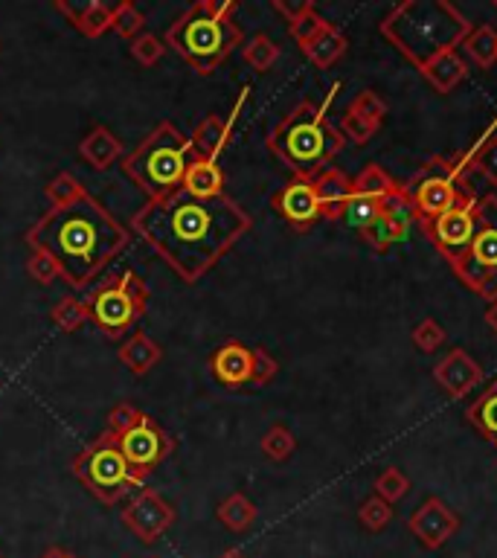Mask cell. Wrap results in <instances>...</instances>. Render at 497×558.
Segmentation results:
<instances>
[{
	"label": "cell",
	"instance_id": "obj_1",
	"mask_svg": "<svg viewBox=\"0 0 497 558\" xmlns=\"http://www.w3.org/2000/svg\"><path fill=\"white\" fill-rule=\"evenodd\" d=\"M253 227V218L227 195L201 201L184 189L163 201H146L131 218V233H137L157 256L184 279L198 282L221 262Z\"/></svg>",
	"mask_w": 497,
	"mask_h": 558
},
{
	"label": "cell",
	"instance_id": "obj_2",
	"mask_svg": "<svg viewBox=\"0 0 497 558\" xmlns=\"http://www.w3.org/2000/svg\"><path fill=\"white\" fill-rule=\"evenodd\" d=\"M131 236V227L117 221L91 192L70 207H47V213L24 233L32 250H44L56 259L62 279L76 291L91 288L99 274L131 245Z\"/></svg>",
	"mask_w": 497,
	"mask_h": 558
},
{
	"label": "cell",
	"instance_id": "obj_3",
	"mask_svg": "<svg viewBox=\"0 0 497 558\" xmlns=\"http://www.w3.org/2000/svg\"><path fill=\"white\" fill-rule=\"evenodd\" d=\"M378 30L422 73L442 53L463 47L471 21L448 0H402L381 18Z\"/></svg>",
	"mask_w": 497,
	"mask_h": 558
},
{
	"label": "cell",
	"instance_id": "obj_4",
	"mask_svg": "<svg viewBox=\"0 0 497 558\" xmlns=\"http://www.w3.org/2000/svg\"><path fill=\"white\" fill-rule=\"evenodd\" d=\"M341 88L343 82H335L323 102L303 99L268 134L271 155L277 157L280 163H285L294 172V178L314 181L343 152L346 140L338 131V125H332V120H329V108H332L335 93Z\"/></svg>",
	"mask_w": 497,
	"mask_h": 558
},
{
	"label": "cell",
	"instance_id": "obj_5",
	"mask_svg": "<svg viewBox=\"0 0 497 558\" xmlns=\"http://www.w3.org/2000/svg\"><path fill=\"white\" fill-rule=\"evenodd\" d=\"M236 12V0H198L166 30V47H172L198 76H210L245 44Z\"/></svg>",
	"mask_w": 497,
	"mask_h": 558
},
{
	"label": "cell",
	"instance_id": "obj_6",
	"mask_svg": "<svg viewBox=\"0 0 497 558\" xmlns=\"http://www.w3.org/2000/svg\"><path fill=\"white\" fill-rule=\"evenodd\" d=\"M189 160V137H184L175 123L163 120L120 160V169L140 192H146L149 201H163L184 186Z\"/></svg>",
	"mask_w": 497,
	"mask_h": 558
},
{
	"label": "cell",
	"instance_id": "obj_7",
	"mask_svg": "<svg viewBox=\"0 0 497 558\" xmlns=\"http://www.w3.org/2000/svg\"><path fill=\"white\" fill-rule=\"evenodd\" d=\"M73 474L76 480L102 503V506H117V500H123L128 492L143 489L146 474H140L134 465L125 460L120 451L117 436L108 428L102 434L91 439L76 457H73Z\"/></svg>",
	"mask_w": 497,
	"mask_h": 558
},
{
	"label": "cell",
	"instance_id": "obj_8",
	"mask_svg": "<svg viewBox=\"0 0 497 558\" xmlns=\"http://www.w3.org/2000/svg\"><path fill=\"white\" fill-rule=\"evenodd\" d=\"M91 311V323L105 338H125L134 332V326L143 320L149 309V288L143 277L131 268L123 274L99 282L91 297L85 300Z\"/></svg>",
	"mask_w": 497,
	"mask_h": 558
},
{
	"label": "cell",
	"instance_id": "obj_9",
	"mask_svg": "<svg viewBox=\"0 0 497 558\" xmlns=\"http://www.w3.org/2000/svg\"><path fill=\"white\" fill-rule=\"evenodd\" d=\"M468 195H474V192L468 189L466 181L457 178L451 157L445 155H434L431 160H425L422 169L407 184H402L404 207L416 224H425L431 218L448 213L451 207L463 204Z\"/></svg>",
	"mask_w": 497,
	"mask_h": 558
},
{
	"label": "cell",
	"instance_id": "obj_10",
	"mask_svg": "<svg viewBox=\"0 0 497 558\" xmlns=\"http://www.w3.org/2000/svg\"><path fill=\"white\" fill-rule=\"evenodd\" d=\"M454 277L483 300H497V195L480 198L477 230L468 248L451 262Z\"/></svg>",
	"mask_w": 497,
	"mask_h": 558
},
{
	"label": "cell",
	"instance_id": "obj_11",
	"mask_svg": "<svg viewBox=\"0 0 497 558\" xmlns=\"http://www.w3.org/2000/svg\"><path fill=\"white\" fill-rule=\"evenodd\" d=\"M210 372L221 387H245V384H268L277 378L280 364L262 346H245L242 341H227L210 355Z\"/></svg>",
	"mask_w": 497,
	"mask_h": 558
},
{
	"label": "cell",
	"instance_id": "obj_12",
	"mask_svg": "<svg viewBox=\"0 0 497 558\" xmlns=\"http://www.w3.org/2000/svg\"><path fill=\"white\" fill-rule=\"evenodd\" d=\"M114 436L120 442V451L125 454V460L134 465L140 474H146V477L163 460H169L172 451H175V436L166 434L155 419L149 413H143V410H140V416L125 431Z\"/></svg>",
	"mask_w": 497,
	"mask_h": 558
},
{
	"label": "cell",
	"instance_id": "obj_13",
	"mask_svg": "<svg viewBox=\"0 0 497 558\" xmlns=\"http://www.w3.org/2000/svg\"><path fill=\"white\" fill-rule=\"evenodd\" d=\"M477 210H480V198L468 195L463 204L451 207L448 213L419 224L425 239L439 250V256H445L448 265L468 248V242H471V236L477 230Z\"/></svg>",
	"mask_w": 497,
	"mask_h": 558
},
{
	"label": "cell",
	"instance_id": "obj_14",
	"mask_svg": "<svg viewBox=\"0 0 497 558\" xmlns=\"http://www.w3.org/2000/svg\"><path fill=\"white\" fill-rule=\"evenodd\" d=\"M175 518H178L175 506L163 495H157L155 489H140L120 512V521L125 524V529L146 547L160 541L172 529Z\"/></svg>",
	"mask_w": 497,
	"mask_h": 558
},
{
	"label": "cell",
	"instance_id": "obj_15",
	"mask_svg": "<svg viewBox=\"0 0 497 558\" xmlns=\"http://www.w3.org/2000/svg\"><path fill=\"white\" fill-rule=\"evenodd\" d=\"M271 207L297 233H306V230H311L323 218L320 201H317V189H314V181H309V178H291L280 192H274Z\"/></svg>",
	"mask_w": 497,
	"mask_h": 558
},
{
	"label": "cell",
	"instance_id": "obj_16",
	"mask_svg": "<svg viewBox=\"0 0 497 558\" xmlns=\"http://www.w3.org/2000/svg\"><path fill=\"white\" fill-rule=\"evenodd\" d=\"M407 529L416 535V541L428 550H439L448 544L457 529H460V515L439 497H428L407 521Z\"/></svg>",
	"mask_w": 497,
	"mask_h": 558
},
{
	"label": "cell",
	"instance_id": "obj_17",
	"mask_svg": "<svg viewBox=\"0 0 497 558\" xmlns=\"http://www.w3.org/2000/svg\"><path fill=\"white\" fill-rule=\"evenodd\" d=\"M248 93H250V88L245 85V88H242V93H239V99H236V105H233V111H230L227 117L207 114V117H204L201 123L192 128V134H189V143H192V155L218 160V155H221V152L227 149V143H230L233 125H236L239 114H242V108H245V102H248Z\"/></svg>",
	"mask_w": 497,
	"mask_h": 558
},
{
	"label": "cell",
	"instance_id": "obj_18",
	"mask_svg": "<svg viewBox=\"0 0 497 558\" xmlns=\"http://www.w3.org/2000/svg\"><path fill=\"white\" fill-rule=\"evenodd\" d=\"M434 378L436 384L448 393V396H454V399H463L468 396L480 381H483V367L468 355L466 349H451L439 364L434 367Z\"/></svg>",
	"mask_w": 497,
	"mask_h": 558
},
{
	"label": "cell",
	"instance_id": "obj_19",
	"mask_svg": "<svg viewBox=\"0 0 497 558\" xmlns=\"http://www.w3.org/2000/svg\"><path fill=\"white\" fill-rule=\"evenodd\" d=\"M454 163V172L460 181L468 184V175H480L486 178L489 184L497 186V117L492 120V125L471 143L468 152H460V155L451 157Z\"/></svg>",
	"mask_w": 497,
	"mask_h": 558
},
{
	"label": "cell",
	"instance_id": "obj_20",
	"mask_svg": "<svg viewBox=\"0 0 497 558\" xmlns=\"http://www.w3.org/2000/svg\"><path fill=\"white\" fill-rule=\"evenodd\" d=\"M56 9L85 38H102L105 32H111L114 6H108L102 0H56Z\"/></svg>",
	"mask_w": 497,
	"mask_h": 558
},
{
	"label": "cell",
	"instance_id": "obj_21",
	"mask_svg": "<svg viewBox=\"0 0 497 558\" xmlns=\"http://www.w3.org/2000/svg\"><path fill=\"white\" fill-rule=\"evenodd\" d=\"M314 189H317V201H320V213L326 221H343L346 204L352 198V178L338 169L329 166L314 178Z\"/></svg>",
	"mask_w": 497,
	"mask_h": 558
},
{
	"label": "cell",
	"instance_id": "obj_22",
	"mask_svg": "<svg viewBox=\"0 0 497 558\" xmlns=\"http://www.w3.org/2000/svg\"><path fill=\"white\" fill-rule=\"evenodd\" d=\"M410 221H413V218H410V213H407V207H404L402 201V204L390 207L387 213H381L373 224H367V227L361 230V239L373 250H378V253H387L393 245H399V242L407 239Z\"/></svg>",
	"mask_w": 497,
	"mask_h": 558
},
{
	"label": "cell",
	"instance_id": "obj_23",
	"mask_svg": "<svg viewBox=\"0 0 497 558\" xmlns=\"http://www.w3.org/2000/svg\"><path fill=\"white\" fill-rule=\"evenodd\" d=\"M79 157H82L91 169H96V172H108L111 166H117L125 157L123 140H120L111 128L96 125V128H91V131L85 134V140L79 143Z\"/></svg>",
	"mask_w": 497,
	"mask_h": 558
},
{
	"label": "cell",
	"instance_id": "obj_24",
	"mask_svg": "<svg viewBox=\"0 0 497 558\" xmlns=\"http://www.w3.org/2000/svg\"><path fill=\"white\" fill-rule=\"evenodd\" d=\"M181 189H184L187 195H192V198H201V201L221 198V195H224V172H221L218 160L192 155Z\"/></svg>",
	"mask_w": 497,
	"mask_h": 558
},
{
	"label": "cell",
	"instance_id": "obj_25",
	"mask_svg": "<svg viewBox=\"0 0 497 558\" xmlns=\"http://www.w3.org/2000/svg\"><path fill=\"white\" fill-rule=\"evenodd\" d=\"M300 50H303V56H306L317 70H329L332 64H338L343 56H346V50H349V38L343 35V30L338 27V24L326 21L323 30L317 32L309 44L300 47Z\"/></svg>",
	"mask_w": 497,
	"mask_h": 558
},
{
	"label": "cell",
	"instance_id": "obj_26",
	"mask_svg": "<svg viewBox=\"0 0 497 558\" xmlns=\"http://www.w3.org/2000/svg\"><path fill=\"white\" fill-rule=\"evenodd\" d=\"M352 192L355 195H364V198H373L381 204H390V201H399L402 198V184L378 163H367L355 178H352Z\"/></svg>",
	"mask_w": 497,
	"mask_h": 558
},
{
	"label": "cell",
	"instance_id": "obj_27",
	"mask_svg": "<svg viewBox=\"0 0 497 558\" xmlns=\"http://www.w3.org/2000/svg\"><path fill=\"white\" fill-rule=\"evenodd\" d=\"M468 76V64L466 59L460 56V50H451V53H442L439 59L428 64L422 70V79L434 88L436 93H451L457 85H463Z\"/></svg>",
	"mask_w": 497,
	"mask_h": 558
},
{
	"label": "cell",
	"instance_id": "obj_28",
	"mask_svg": "<svg viewBox=\"0 0 497 558\" xmlns=\"http://www.w3.org/2000/svg\"><path fill=\"white\" fill-rule=\"evenodd\" d=\"M117 355H120V361H123L125 367L134 372V375H146V372H152L157 364L163 361L160 343L152 341L146 332H131L123 341Z\"/></svg>",
	"mask_w": 497,
	"mask_h": 558
},
{
	"label": "cell",
	"instance_id": "obj_29",
	"mask_svg": "<svg viewBox=\"0 0 497 558\" xmlns=\"http://www.w3.org/2000/svg\"><path fill=\"white\" fill-rule=\"evenodd\" d=\"M466 419L471 428H477V434H483L497 448V378L468 404Z\"/></svg>",
	"mask_w": 497,
	"mask_h": 558
},
{
	"label": "cell",
	"instance_id": "obj_30",
	"mask_svg": "<svg viewBox=\"0 0 497 558\" xmlns=\"http://www.w3.org/2000/svg\"><path fill=\"white\" fill-rule=\"evenodd\" d=\"M256 506L248 495L242 492H233L227 495L216 506V518L221 521V527H227L230 532H248L256 524Z\"/></svg>",
	"mask_w": 497,
	"mask_h": 558
},
{
	"label": "cell",
	"instance_id": "obj_31",
	"mask_svg": "<svg viewBox=\"0 0 497 558\" xmlns=\"http://www.w3.org/2000/svg\"><path fill=\"white\" fill-rule=\"evenodd\" d=\"M463 50L471 62L477 64L480 70H489L497 62V30L489 24H480V27H471V32L463 41Z\"/></svg>",
	"mask_w": 497,
	"mask_h": 558
},
{
	"label": "cell",
	"instance_id": "obj_32",
	"mask_svg": "<svg viewBox=\"0 0 497 558\" xmlns=\"http://www.w3.org/2000/svg\"><path fill=\"white\" fill-rule=\"evenodd\" d=\"M280 56V44H277L271 35H265V32H256L250 41L242 44V59H245V64L253 67L256 73H268L274 64L280 62Z\"/></svg>",
	"mask_w": 497,
	"mask_h": 558
},
{
	"label": "cell",
	"instance_id": "obj_33",
	"mask_svg": "<svg viewBox=\"0 0 497 558\" xmlns=\"http://www.w3.org/2000/svg\"><path fill=\"white\" fill-rule=\"evenodd\" d=\"M50 320H53V326H56L59 332L73 335V332H79L85 323H91V311H88V303H85V300L67 294V297H62V300L53 306Z\"/></svg>",
	"mask_w": 497,
	"mask_h": 558
},
{
	"label": "cell",
	"instance_id": "obj_34",
	"mask_svg": "<svg viewBox=\"0 0 497 558\" xmlns=\"http://www.w3.org/2000/svg\"><path fill=\"white\" fill-rule=\"evenodd\" d=\"M44 195L50 201V207H70L76 201H82L88 195V189L82 186V181L70 172H59L50 184L44 186Z\"/></svg>",
	"mask_w": 497,
	"mask_h": 558
},
{
	"label": "cell",
	"instance_id": "obj_35",
	"mask_svg": "<svg viewBox=\"0 0 497 558\" xmlns=\"http://www.w3.org/2000/svg\"><path fill=\"white\" fill-rule=\"evenodd\" d=\"M143 27H146V15L140 12L137 3L123 0V3L114 6V12H111V32H117L120 38L134 41L137 35H143Z\"/></svg>",
	"mask_w": 497,
	"mask_h": 558
},
{
	"label": "cell",
	"instance_id": "obj_36",
	"mask_svg": "<svg viewBox=\"0 0 497 558\" xmlns=\"http://www.w3.org/2000/svg\"><path fill=\"white\" fill-rule=\"evenodd\" d=\"M259 448H262V454H265L268 460L282 463V460H288V457L294 454L297 439H294V434H291L285 425H271V428L265 431V436H262Z\"/></svg>",
	"mask_w": 497,
	"mask_h": 558
},
{
	"label": "cell",
	"instance_id": "obj_37",
	"mask_svg": "<svg viewBox=\"0 0 497 558\" xmlns=\"http://www.w3.org/2000/svg\"><path fill=\"white\" fill-rule=\"evenodd\" d=\"M166 41H160L157 35L152 32H143V35H137L134 41H131V47H128V53H131V59L140 64V67H155L163 56H166Z\"/></svg>",
	"mask_w": 497,
	"mask_h": 558
},
{
	"label": "cell",
	"instance_id": "obj_38",
	"mask_svg": "<svg viewBox=\"0 0 497 558\" xmlns=\"http://www.w3.org/2000/svg\"><path fill=\"white\" fill-rule=\"evenodd\" d=\"M407 489H410V480L404 477V471L399 465L384 468V471L378 474V480H375V495L381 497V500H387L390 506H393L396 500H402V497L407 495Z\"/></svg>",
	"mask_w": 497,
	"mask_h": 558
},
{
	"label": "cell",
	"instance_id": "obj_39",
	"mask_svg": "<svg viewBox=\"0 0 497 558\" xmlns=\"http://www.w3.org/2000/svg\"><path fill=\"white\" fill-rule=\"evenodd\" d=\"M358 521H361V527L370 529V532H381V529L393 521V506L387 500H381L378 495L367 497L358 506Z\"/></svg>",
	"mask_w": 497,
	"mask_h": 558
},
{
	"label": "cell",
	"instance_id": "obj_40",
	"mask_svg": "<svg viewBox=\"0 0 497 558\" xmlns=\"http://www.w3.org/2000/svg\"><path fill=\"white\" fill-rule=\"evenodd\" d=\"M378 128L381 125L370 123V120H364V117H358L355 111H343L341 117V125H338V131L343 134V140H349L352 146H367L370 140H373L375 134H378Z\"/></svg>",
	"mask_w": 497,
	"mask_h": 558
},
{
	"label": "cell",
	"instance_id": "obj_41",
	"mask_svg": "<svg viewBox=\"0 0 497 558\" xmlns=\"http://www.w3.org/2000/svg\"><path fill=\"white\" fill-rule=\"evenodd\" d=\"M349 111H355L358 117H364V120H370V123L384 125V117H387V102H384L373 88H367V91H358L355 96H352Z\"/></svg>",
	"mask_w": 497,
	"mask_h": 558
},
{
	"label": "cell",
	"instance_id": "obj_42",
	"mask_svg": "<svg viewBox=\"0 0 497 558\" xmlns=\"http://www.w3.org/2000/svg\"><path fill=\"white\" fill-rule=\"evenodd\" d=\"M27 274H30L38 285H53L62 279V268L56 265L53 256H47L44 250H32L30 248V259H27Z\"/></svg>",
	"mask_w": 497,
	"mask_h": 558
},
{
	"label": "cell",
	"instance_id": "obj_43",
	"mask_svg": "<svg viewBox=\"0 0 497 558\" xmlns=\"http://www.w3.org/2000/svg\"><path fill=\"white\" fill-rule=\"evenodd\" d=\"M445 329L436 323L434 317H425L413 332H410V341H413V346L419 349V352H436L442 343H445Z\"/></svg>",
	"mask_w": 497,
	"mask_h": 558
},
{
	"label": "cell",
	"instance_id": "obj_44",
	"mask_svg": "<svg viewBox=\"0 0 497 558\" xmlns=\"http://www.w3.org/2000/svg\"><path fill=\"white\" fill-rule=\"evenodd\" d=\"M323 24H326V18L317 12V9H311L309 15H303L300 21H294V24H288V32H291V38L297 41V47H306L311 38L317 35V32L323 30Z\"/></svg>",
	"mask_w": 497,
	"mask_h": 558
},
{
	"label": "cell",
	"instance_id": "obj_45",
	"mask_svg": "<svg viewBox=\"0 0 497 558\" xmlns=\"http://www.w3.org/2000/svg\"><path fill=\"white\" fill-rule=\"evenodd\" d=\"M271 6H274L277 15L285 18V24H294V21H300L303 15H309L311 9H317L311 0H274Z\"/></svg>",
	"mask_w": 497,
	"mask_h": 558
},
{
	"label": "cell",
	"instance_id": "obj_46",
	"mask_svg": "<svg viewBox=\"0 0 497 558\" xmlns=\"http://www.w3.org/2000/svg\"><path fill=\"white\" fill-rule=\"evenodd\" d=\"M41 558H79L76 553H70V550H64V547H50L47 553Z\"/></svg>",
	"mask_w": 497,
	"mask_h": 558
},
{
	"label": "cell",
	"instance_id": "obj_47",
	"mask_svg": "<svg viewBox=\"0 0 497 558\" xmlns=\"http://www.w3.org/2000/svg\"><path fill=\"white\" fill-rule=\"evenodd\" d=\"M486 323L492 326V332L497 335V300H492V303H489V309H486Z\"/></svg>",
	"mask_w": 497,
	"mask_h": 558
},
{
	"label": "cell",
	"instance_id": "obj_48",
	"mask_svg": "<svg viewBox=\"0 0 497 558\" xmlns=\"http://www.w3.org/2000/svg\"><path fill=\"white\" fill-rule=\"evenodd\" d=\"M218 558H245V553H239V550H227V553H221Z\"/></svg>",
	"mask_w": 497,
	"mask_h": 558
},
{
	"label": "cell",
	"instance_id": "obj_49",
	"mask_svg": "<svg viewBox=\"0 0 497 558\" xmlns=\"http://www.w3.org/2000/svg\"><path fill=\"white\" fill-rule=\"evenodd\" d=\"M495 9H497V0H495Z\"/></svg>",
	"mask_w": 497,
	"mask_h": 558
},
{
	"label": "cell",
	"instance_id": "obj_50",
	"mask_svg": "<svg viewBox=\"0 0 497 558\" xmlns=\"http://www.w3.org/2000/svg\"><path fill=\"white\" fill-rule=\"evenodd\" d=\"M0 558H3V553H0Z\"/></svg>",
	"mask_w": 497,
	"mask_h": 558
}]
</instances>
